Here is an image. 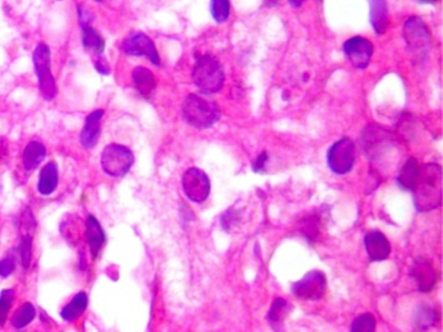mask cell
I'll return each instance as SVG.
<instances>
[{
  "mask_svg": "<svg viewBox=\"0 0 443 332\" xmlns=\"http://www.w3.org/2000/svg\"><path fill=\"white\" fill-rule=\"evenodd\" d=\"M278 1H280V0H264L265 6H269V8H271V6H277V4H278Z\"/></svg>",
  "mask_w": 443,
  "mask_h": 332,
  "instance_id": "obj_37",
  "label": "cell"
},
{
  "mask_svg": "<svg viewBox=\"0 0 443 332\" xmlns=\"http://www.w3.org/2000/svg\"><path fill=\"white\" fill-rule=\"evenodd\" d=\"M185 121L197 129L211 128L221 118V110L215 100L190 94L183 103Z\"/></svg>",
  "mask_w": 443,
  "mask_h": 332,
  "instance_id": "obj_2",
  "label": "cell"
},
{
  "mask_svg": "<svg viewBox=\"0 0 443 332\" xmlns=\"http://www.w3.org/2000/svg\"><path fill=\"white\" fill-rule=\"evenodd\" d=\"M211 14L217 22H226L231 15L229 0H211Z\"/></svg>",
  "mask_w": 443,
  "mask_h": 332,
  "instance_id": "obj_26",
  "label": "cell"
},
{
  "mask_svg": "<svg viewBox=\"0 0 443 332\" xmlns=\"http://www.w3.org/2000/svg\"><path fill=\"white\" fill-rule=\"evenodd\" d=\"M135 156L128 148L124 145L110 144L105 147L101 154V166L103 172L110 176L122 177L130 172Z\"/></svg>",
  "mask_w": 443,
  "mask_h": 332,
  "instance_id": "obj_5",
  "label": "cell"
},
{
  "mask_svg": "<svg viewBox=\"0 0 443 332\" xmlns=\"http://www.w3.org/2000/svg\"><path fill=\"white\" fill-rule=\"evenodd\" d=\"M14 297H15V293L12 290H4L0 293V325H3L6 322L11 304L14 301Z\"/></svg>",
  "mask_w": 443,
  "mask_h": 332,
  "instance_id": "obj_30",
  "label": "cell"
},
{
  "mask_svg": "<svg viewBox=\"0 0 443 332\" xmlns=\"http://www.w3.org/2000/svg\"><path fill=\"white\" fill-rule=\"evenodd\" d=\"M31 244H33V234H30V233L22 234L20 245H19V251H20V256H22V265L25 268L30 266V261H31Z\"/></svg>",
  "mask_w": 443,
  "mask_h": 332,
  "instance_id": "obj_29",
  "label": "cell"
},
{
  "mask_svg": "<svg viewBox=\"0 0 443 332\" xmlns=\"http://www.w3.org/2000/svg\"><path fill=\"white\" fill-rule=\"evenodd\" d=\"M33 65L37 74L38 85L44 100L51 101L57 95V88L51 73V52L44 43H40L33 52Z\"/></svg>",
  "mask_w": 443,
  "mask_h": 332,
  "instance_id": "obj_4",
  "label": "cell"
},
{
  "mask_svg": "<svg viewBox=\"0 0 443 332\" xmlns=\"http://www.w3.org/2000/svg\"><path fill=\"white\" fill-rule=\"evenodd\" d=\"M410 274L417 282V288L422 293L431 292L437 282V272L433 263L427 261L426 258H417L411 266Z\"/></svg>",
  "mask_w": 443,
  "mask_h": 332,
  "instance_id": "obj_12",
  "label": "cell"
},
{
  "mask_svg": "<svg viewBox=\"0 0 443 332\" xmlns=\"http://www.w3.org/2000/svg\"><path fill=\"white\" fill-rule=\"evenodd\" d=\"M87 306V295L85 292H81L73 298L71 303L68 306H65L62 311L60 316L65 322H74L79 316L85 311Z\"/></svg>",
  "mask_w": 443,
  "mask_h": 332,
  "instance_id": "obj_23",
  "label": "cell"
},
{
  "mask_svg": "<svg viewBox=\"0 0 443 332\" xmlns=\"http://www.w3.org/2000/svg\"><path fill=\"white\" fill-rule=\"evenodd\" d=\"M192 79L202 94L210 95L221 90L224 85L226 75L219 60L206 54L196 60Z\"/></svg>",
  "mask_w": 443,
  "mask_h": 332,
  "instance_id": "obj_3",
  "label": "cell"
},
{
  "mask_svg": "<svg viewBox=\"0 0 443 332\" xmlns=\"http://www.w3.org/2000/svg\"><path fill=\"white\" fill-rule=\"evenodd\" d=\"M303 233L304 235L309 240H314L318 233H319V223H318V218H309V219L304 220V224L302 226Z\"/></svg>",
  "mask_w": 443,
  "mask_h": 332,
  "instance_id": "obj_31",
  "label": "cell"
},
{
  "mask_svg": "<svg viewBox=\"0 0 443 332\" xmlns=\"http://www.w3.org/2000/svg\"><path fill=\"white\" fill-rule=\"evenodd\" d=\"M35 316H36L35 306L27 301L25 304H22V308H19V310L15 313V315L12 316V326L15 329H24L30 322H33Z\"/></svg>",
  "mask_w": 443,
  "mask_h": 332,
  "instance_id": "obj_25",
  "label": "cell"
},
{
  "mask_svg": "<svg viewBox=\"0 0 443 332\" xmlns=\"http://www.w3.org/2000/svg\"><path fill=\"white\" fill-rule=\"evenodd\" d=\"M267 160H269V154L266 151H262L254 163V172H259V174L265 172L266 161Z\"/></svg>",
  "mask_w": 443,
  "mask_h": 332,
  "instance_id": "obj_34",
  "label": "cell"
},
{
  "mask_svg": "<svg viewBox=\"0 0 443 332\" xmlns=\"http://www.w3.org/2000/svg\"><path fill=\"white\" fill-rule=\"evenodd\" d=\"M424 4H435L438 0H420Z\"/></svg>",
  "mask_w": 443,
  "mask_h": 332,
  "instance_id": "obj_38",
  "label": "cell"
},
{
  "mask_svg": "<svg viewBox=\"0 0 443 332\" xmlns=\"http://www.w3.org/2000/svg\"><path fill=\"white\" fill-rule=\"evenodd\" d=\"M304 1H306V0H288L290 6H293V8H299Z\"/></svg>",
  "mask_w": 443,
  "mask_h": 332,
  "instance_id": "obj_36",
  "label": "cell"
},
{
  "mask_svg": "<svg viewBox=\"0 0 443 332\" xmlns=\"http://www.w3.org/2000/svg\"><path fill=\"white\" fill-rule=\"evenodd\" d=\"M103 116V110H97L87 116L81 133V143L84 148L92 149L98 143L101 132Z\"/></svg>",
  "mask_w": 443,
  "mask_h": 332,
  "instance_id": "obj_15",
  "label": "cell"
},
{
  "mask_svg": "<svg viewBox=\"0 0 443 332\" xmlns=\"http://www.w3.org/2000/svg\"><path fill=\"white\" fill-rule=\"evenodd\" d=\"M355 160V143L347 137L335 142L328 151V165L330 170L337 175L351 172Z\"/></svg>",
  "mask_w": 443,
  "mask_h": 332,
  "instance_id": "obj_6",
  "label": "cell"
},
{
  "mask_svg": "<svg viewBox=\"0 0 443 332\" xmlns=\"http://www.w3.org/2000/svg\"><path fill=\"white\" fill-rule=\"evenodd\" d=\"M58 186V167L56 163H49L42 167L38 179L37 190L42 196H49Z\"/></svg>",
  "mask_w": 443,
  "mask_h": 332,
  "instance_id": "obj_19",
  "label": "cell"
},
{
  "mask_svg": "<svg viewBox=\"0 0 443 332\" xmlns=\"http://www.w3.org/2000/svg\"><path fill=\"white\" fill-rule=\"evenodd\" d=\"M81 40L83 46L87 52L94 54L95 58L103 57V49H105V41L101 38V35L92 27V25L81 27Z\"/></svg>",
  "mask_w": 443,
  "mask_h": 332,
  "instance_id": "obj_20",
  "label": "cell"
},
{
  "mask_svg": "<svg viewBox=\"0 0 443 332\" xmlns=\"http://www.w3.org/2000/svg\"><path fill=\"white\" fill-rule=\"evenodd\" d=\"M15 268V263L12 261V258H6L0 261V277L6 279L9 277Z\"/></svg>",
  "mask_w": 443,
  "mask_h": 332,
  "instance_id": "obj_32",
  "label": "cell"
},
{
  "mask_svg": "<svg viewBox=\"0 0 443 332\" xmlns=\"http://www.w3.org/2000/svg\"><path fill=\"white\" fill-rule=\"evenodd\" d=\"M390 134L385 129L379 127L377 124L368 126L363 129L362 137H361V144L362 149L371 159L377 158L379 153H383V145L388 143Z\"/></svg>",
  "mask_w": 443,
  "mask_h": 332,
  "instance_id": "obj_13",
  "label": "cell"
},
{
  "mask_svg": "<svg viewBox=\"0 0 443 332\" xmlns=\"http://www.w3.org/2000/svg\"><path fill=\"white\" fill-rule=\"evenodd\" d=\"M94 65H95V68H97V70H98L100 74H110V67H108V63H106V60H105V58H103V57H98V58H95V60H94Z\"/></svg>",
  "mask_w": 443,
  "mask_h": 332,
  "instance_id": "obj_35",
  "label": "cell"
},
{
  "mask_svg": "<svg viewBox=\"0 0 443 332\" xmlns=\"http://www.w3.org/2000/svg\"><path fill=\"white\" fill-rule=\"evenodd\" d=\"M369 3V20L373 31L377 35H383L390 24L388 4L385 0H368Z\"/></svg>",
  "mask_w": 443,
  "mask_h": 332,
  "instance_id": "obj_16",
  "label": "cell"
},
{
  "mask_svg": "<svg viewBox=\"0 0 443 332\" xmlns=\"http://www.w3.org/2000/svg\"><path fill=\"white\" fill-rule=\"evenodd\" d=\"M419 172H420V165H419L417 159L415 158L408 159L404 166L401 167L398 179H396L400 188L406 190V191H412V188L417 183V176H419Z\"/></svg>",
  "mask_w": 443,
  "mask_h": 332,
  "instance_id": "obj_22",
  "label": "cell"
},
{
  "mask_svg": "<svg viewBox=\"0 0 443 332\" xmlns=\"http://www.w3.org/2000/svg\"><path fill=\"white\" fill-rule=\"evenodd\" d=\"M414 204L419 212H430L441 204L442 169L437 164L420 166L415 186L412 188Z\"/></svg>",
  "mask_w": 443,
  "mask_h": 332,
  "instance_id": "obj_1",
  "label": "cell"
},
{
  "mask_svg": "<svg viewBox=\"0 0 443 332\" xmlns=\"http://www.w3.org/2000/svg\"><path fill=\"white\" fill-rule=\"evenodd\" d=\"M326 292V277L321 271H310L302 279L293 283L292 293L302 300H320Z\"/></svg>",
  "mask_w": 443,
  "mask_h": 332,
  "instance_id": "obj_7",
  "label": "cell"
},
{
  "mask_svg": "<svg viewBox=\"0 0 443 332\" xmlns=\"http://www.w3.org/2000/svg\"><path fill=\"white\" fill-rule=\"evenodd\" d=\"M376 330V319L372 314H362L352 322L351 331L373 332Z\"/></svg>",
  "mask_w": 443,
  "mask_h": 332,
  "instance_id": "obj_28",
  "label": "cell"
},
{
  "mask_svg": "<svg viewBox=\"0 0 443 332\" xmlns=\"http://www.w3.org/2000/svg\"><path fill=\"white\" fill-rule=\"evenodd\" d=\"M78 15H79V22H81V27L90 25L92 19L90 10H87V9H85L83 6H78Z\"/></svg>",
  "mask_w": 443,
  "mask_h": 332,
  "instance_id": "obj_33",
  "label": "cell"
},
{
  "mask_svg": "<svg viewBox=\"0 0 443 332\" xmlns=\"http://www.w3.org/2000/svg\"><path fill=\"white\" fill-rule=\"evenodd\" d=\"M183 188L187 199L196 204H201L205 202L210 196L211 183L205 172L199 167H191L183 176Z\"/></svg>",
  "mask_w": 443,
  "mask_h": 332,
  "instance_id": "obj_8",
  "label": "cell"
},
{
  "mask_svg": "<svg viewBox=\"0 0 443 332\" xmlns=\"http://www.w3.org/2000/svg\"><path fill=\"white\" fill-rule=\"evenodd\" d=\"M87 245L92 252V258H98L99 252L105 244V233H103L101 225L94 215H87Z\"/></svg>",
  "mask_w": 443,
  "mask_h": 332,
  "instance_id": "obj_18",
  "label": "cell"
},
{
  "mask_svg": "<svg viewBox=\"0 0 443 332\" xmlns=\"http://www.w3.org/2000/svg\"><path fill=\"white\" fill-rule=\"evenodd\" d=\"M95 1H100V3H101V1H103V0H95Z\"/></svg>",
  "mask_w": 443,
  "mask_h": 332,
  "instance_id": "obj_39",
  "label": "cell"
},
{
  "mask_svg": "<svg viewBox=\"0 0 443 332\" xmlns=\"http://www.w3.org/2000/svg\"><path fill=\"white\" fill-rule=\"evenodd\" d=\"M344 53L357 69H366L373 56V44L361 36L349 38L344 46Z\"/></svg>",
  "mask_w": 443,
  "mask_h": 332,
  "instance_id": "obj_11",
  "label": "cell"
},
{
  "mask_svg": "<svg viewBox=\"0 0 443 332\" xmlns=\"http://www.w3.org/2000/svg\"><path fill=\"white\" fill-rule=\"evenodd\" d=\"M290 311H291V306L286 299H283V298L275 299V301L272 303L270 311H269V315H267V320L270 322L271 326L275 327V329L281 326L290 314Z\"/></svg>",
  "mask_w": 443,
  "mask_h": 332,
  "instance_id": "obj_24",
  "label": "cell"
},
{
  "mask_svg": "<svg viewBox=\"0 0 443 332\" xmlns=\"http://www.w3.org/2000/svg\"><path fill=\"white\" fill-rule=\"evenodd\" d=\"M440 316L437 313L430 308H421L417 314V326L420 330H426L433 326L438 322Z\"/></svg>",
  "mask_w": 443,
  "mask_h": 332,
  "instance_id": "obj_27",
  "label": "cell"
},
{
  "mask_svg": "<svg viewBox=\"0 0 443 332\" xmlns=\"http://www.w3.org/2000/svg\"><path fill=\"white\" fill-rule=\"evenodd\" d=\"M365 247L371 261H383L390 258V244L381 231H369L365 236Z\"/></svg>",
  "mask_w": 443,
  "mask_h": 332,
  "instance_id": "obj_14",
  "label": "cell"
},
{
  "mask_svg": "<svg viewBox=\"0 0 443 332\" xmlns=\"http://www.w3.org/2000/svg\"><path fill=\"white\" fill-rule=\"evenodd\" d=\"M133 83H135V90L141 94L144 99H151L154 95L157 81L151 70L147 69L144 67H137L132 73Z\"/></svg>",
  "mask_w": 443,
  "mask_h": 332,
  "instance_id": "obj_17",
  "label": "cell"
},
{
  "mask_svg": "<svg viewBox=\"0 0 443 332\" xmlns=\"http://www.w3.org/2000/svg\"><path fill=\"white\" fill-rule=\"evenodd\" d=\"M122 51L128 56L147 57L154 65H160V57L156 44L146 33H135L130 35L122 43Z\"/></svg>",
  "mask_w": 443,
  "mask_h": 332,
  "instance_id": "obj_10",
  "label": "cell"
},
{
  "mask_svg": "<svg viewBox=\"0 0 443 332\" xmlns=\"http://www.w3.org/2000/svg\"><path fill=\"white\" fill-rule=\"evenodd\" d=\"M46 158V148L40 142H30L24 150V166L27 172L36 170Z\"/></svg>",
  "mask_w": 443,
  "mask_h": 332,
  "instance_id": "obj_21",
  "label": "cell"
},
{
  "mask_svg": "<svg viewBox=\"0 0 443 332\" xmlns=\"http://www.w3.org/2000/svg\"><path fill=\"white\" fill-rule=\"evenodd\" d=\"M403 36L412 52H424L431 44V35L426 24L420 17H411L403 27Z\"/></svg>",
  "mask_w": 443,
  "mask_h": 332,
  "instance_id": "obj_9",
  "label": "cell"
}]
</instances>
